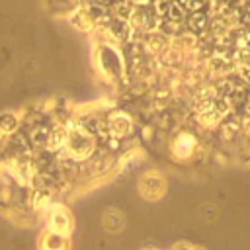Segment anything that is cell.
Wrapping results in <instances>:
<instances>
[{
	"mask_svg": "<svg viewBox=\"0 0 250 250\" xmlns=\"http://www.w3.org/2000/svg\"><path fill=\"white\" fill-rule=\"evenodd\" d=\"M193 146H195V141H193V137L188 135V133L180 135V137L174 141V152H176V156H180V158H188V156L191 154Z\"/></svg>",
	"mask_w": 250,
	"mask_h": 250,
	"instance_id": "6",
	"label": "cell"
},
{
	"mask_svg": "<svg viewBox=\"0 0 250 250\" xmlns=\"http://www.w3.org/2000/svg\"><path fill=\"white\" fill-rule=\"evenodd\" d=\"M191 250H199V248H191Z\"/></svg>",
	"mask_w": 250,
	"mask_h": 250,
	"instance_id": "19",
	"label": "cell"
},
{
	"mask_svg": "<svg viewBox=\"0 0 250 250\" xmlns=\"http://www.w3.org/2000/svg\"><path fill=\"white\" fill-rule=\"evenodd\" d=\"M236 61L240 68H250V45H240L236 53Z\"/></svg>",
	"mask_w": 250,
	"mask_h": 250,
	"instance_id": "14",
	"label": "cell"
},
{
	"mask_svg": "<svg viewBox=\"0 0 250 250\" xmlns=\"http://www.w3.org/2000/svg\"><path fill=\"white\" fill-rule=\"evenodd\" d=\"M139 189L143 193L145 199H150V201H156L164 195L166 191V182L162 180V176L158 174H145L141 180H139Z\"/></svg>",
	"mask_w": 250,
	"mask_h": 250,
	"instance_id": "2",
	"label": "cell"
},
{
	"mask_svg": "<svg viewBox=\"0 0 250 250\" xmlns=\"http://www.w3.org/2000/svg\"><path fill=\"white\" fill-rule=\"evenodd\" d=\"M51 201V191L47 188H37L31 195V203L33 207H45L47 203Z\"/></svg>",
	"mask_w": 250,
	"mask_h": 250,
	"instance_id": "10",
	"label": "cell"
},
{
	"mask_svg": "<svg viewBox=\"0 0 250 250\" xmlns=\"http://www.w3.org/2000/svg\"><path fill=\"white\" fill-rule=\"evenodd\" d=\"M72 25H76L78 29H88L90 27V18H88V12L84 10H78L74 16H72Z\"/></svg>",
	"mask_w": 250,
	"mask_h": 250,
	"instance_id": "13",
	"label": "cell"
},
{
	"mask_svg": "<svg viewBox=\"0 0 250 250\" xmlns=\"http://www.w3.org/2000/svg\"><path fill=\"white\" fill-rule=\"evenodd\" d=\"M115 14H117V18H121V20L131 18V14H133V6H131V2H127V0H119V2L115 4Z\"/></svg>",
	"mask_w": 250,
	"mask_h": 250,
	"instance_id": "15",
	"label": "cell"
},
{
	"mask_svg": "<svg viewBox=\"0 0 250 250\" xmlns=\"http://www.w3.org/2000/svg\"><path fill=\"white\" fill-rule=\"evenodd\" d=\"M18 127V117L14 115V113H0V129L2 131H6V133H10V131H14Z\"/></svg>",
	"mask_w": 250,
	"mask_h": 250,
	"instance_id": "11",
	"label": "cell"
},
{
	"mask_svg": "<svg viewBox=\"0 0 250 250\" xmlns=\"http://www.w3.org/2000/svg\"><path fill=\"white\" fill-rule=\"evenodd\" d=\"M107 129L111 135L115 137H123L131 131V119L125 115V113H113L107 121Z\"/></svg>",
	"mask_w": 250,
	"mask_h": 250,
	"instance_id": "5",
	"label": "cell"
},
{
	"mask_svg": "<svg viewBox=\"0 0 250 250\" xmlns=\"http://www.w3.org/2000/svg\"><path fill=\"white\" fill-rule=\"evenodd\" d=\"M133 2H145V0H133Z\"/></svg>",
	"mask_w": 250,
	"mask_h": 250,
	"instance_id": "18",
	"label": "cell"
},
{
	"mask_svg": "<svg viewBox=\"0 0 250 250\" xmlns=\"http://www.w3.org/2000/svg\"><path fill=\"white\" fill-rule=\"evenodd\" d=\"M66 135H68V129H66V127H55V129L49 131V135H47V146H49L51 150L61 148V146L66 143Z\"/></svg>",
	"mask_w": 250,
	"mask_h": 250,
	"instance_id": "7",
	"label": "cell"
},
{
	"mask_svg": "<svg viewBox=\"0 0 250 250\" xmlns=\"http://www.w3.org/2000/svg\"><path fill=\"white\" fill-rule=\"evenodd\" d=\"M205 21H207V20H205V14H201V12H193L191 18H189V27H191V31H193V33L203 31Z\"/></svg>",
	"mask_w": 250,
	"mask_h": 250,
	"instance_id": "12",
	"label": "cell"
},
{
	"mask_svg": "<svg viewBox=\"0 0 250 250\" xmlns=\"http://www.w3.org/2000/svg\"><path fill=\"white\" fill-rule=\"evenodd\" d=\"M150 49H154V51H158V49H162L164 45H166V39H162L160 35H150Z\"/></svg>",
	"mask_w": 250,
	"mask_h": 250,
	"instance_id": "16",
	"label": "cell"
},
{
	"mask_svg": "<svg viewBox=\"0 0 250 250\" xmlns=\"http://www.w3.org/2000/svg\"><path fill=\"white\" fill-rule=\"evenodd\" d=\"M49 229L57 230L61 234H68L72 229V215L62 205H53L49 209Z\"/></svg>",
	"mask_w": 250,
	"mask_h": 250,
	"instance_id": "3",
	"label": "cell"
},
{
	"mask_svg": "<svg viewBox=\"0 0 250 250\" xmlns=\"http://www.w3.org/2000/svg\"><path fill=\"white\" fill-rule=\"evenodd\" d=\"M242 121H244V129L250 133V105H248V109L244 111V117H242Z\"/></svg>",
	"mask_w": 250,
	"mask_h": 250,
	"instance_id": "17",
	"label": "cell"
},
{
	"mask_svg": "<svg viewBox=\"0 0 250 250\" xmlns=\"http://www.w3.org/2000/svg\"><path fill=\"white\" fill-rule=\"evenodd\" d=\"M41 250H68V238L66 234H61L57 230H45L39 242Z\"/></svg>",
	"mask_w": 250,
	"mask_h": 250,
	"instance_id": "4",
	"label": "cell"
},
{
	"mask_svg": "<svg viewBox=\"0 0 250 250\" xmlns=\"http://www.w3.org/2000/svg\"><path fill=\"white\" fill-rule=\"evenodd\" d=\"M109 31L117 37V39H127L129 37V23L125 21V20H121V18H117V20H113L111 23H109Z\"/></svg>",
	"mask_w": 250,
	"mask_h": 250,
	"instance_id": "9",
	"label": "cell"
},
{
	"mask_svg": "<svg viewBox=\"0 0 250 250\" xmlns=\"http://www.w3.org/2000/svg\"><path fill=\"white\" fill-rule=\"evenodd\" d=\"M104 225H105V229H107L109 232L119 230V229L123 227V215H121V211H117V209H107L105 215H104Z\"/></svg>",
	"mask_w": 250,
	"mask_h": 250,
	"instance_id": "8",
	"label": "cell"
},
{
	"mask_svg": "<svg viewBox=\"0 0 250 250\" xmlns=\"http://www.w3.org/2000/svg\"><path fill=\"white\" fill-rule=\"evenodd\" d=\"M66 148H68V154L74 156V158H86L92 154L94 150V141L92 137L88 135V131L80 125H72L68 127V135H66Z\"/></svg>",
	"mask_w": 250,
	"mask_h": 250,
	"instance_id": "1",
	"label": "cell"
}]
</instances>
